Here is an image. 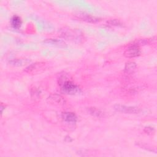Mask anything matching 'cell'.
<instances>
[{"label":"cell","mask_w":157,"mask_h":157,"mask_svg":"<svg viewBox=\"0 0 157 157\" xmlns=\"http://www.w3.org/2000/svg\"><path fill=\"white\" fill-rule=\"evenodd\" d=\"M144 131L145 132V133H146V134H147L148 135H152V134H155V129L153 127L146 126L144 129Z\"/></svg>","instance_id":"obj_15"},{"label":"cell","mask_w":157,"mask_h":157,"mask_svg":"<svg viewBox=\"0 0 157 157\" xmlns=\"http://www.w3.org/2000/svg\"><path fill=\"white\" fill-rule=\"evenodd\" d=\"M108 23H109L110 25H111V26H121V25H122L121 23L119 20H117V19L111 20H110V21H108Z\"/></svg>","instance_id":"obj_16"},{"label":"cell","mask_w":157,"mask_h":157,"mask_svg":"<svg viewBox=\"0 0 157 157\" xmlns=\"http://www.w3.org/2000/svg\"><path fill=\"white\" fill-rule=\"evenodd\" d=\"M88 112L91 115L96 117H102L104 116L103 112L96 107H89Z\"/></svg>","instance_id":"obj_11"},{"label":"cell","mask_w":157,"mask_h":157,"mask_svg":"<svg viewBox=\"0 0 157 157\" xmlns=\"http://www.w3.org/2000/svg\"><path fill=\"white\" fill-rule=\"evenodd\" d=\"M63 120L68 123H75L77 121V118L75 114L71 112H64L61 114Z\"/></svg>","instance_id":"obj_7"},{"label":"cell","mask_w":157,"mask_h":157,"mask_svg":"<svg viewBox=\"0 0 157 157\" xmlns=\"http://www.w3.org/2000/svg\"><path fill=\"white\" fill-rule=\"evenodd\" d=\"M59 84L62 91L66 94H74L79 91V88L65 77L59 78Z\"/></svg>","instance_id":"obj_2"},{"label":"cell","mask_w":157,"mask_h":157,"mask_svg":"<svg viewBox=\"0 0 157 157\" xmlns=\"http://www.w3.org/2000/svg\"><path fill=\"white\" fill-rule=\"evenodd\" d=\"M28 62L29 61L27 59H16L10 61V63L13 66H22L27 64Z\"/></svg>","instance_id":"obj_13"},{"label":"cell","mask_w":157,"mask_h":157,"mask_svg":"<svg viewBox=\"0 0 157 157\" xmlns=\"http://www.w3.org/2000/svg\"><path fill=\"white\" fill-rule=\"evenodd\" d=\"M11 24L14 28L18 29L21 25V18L18 16H17V15L13 16L11 19Z\"/></svg>","instance_id":"obj_12"},{"label":"cell","mask_w":157,"mask_h":157,"mask_svg":"<svg viewBox=\"0 0 157 157\" xmlns=\"http://www.w3.org/2000/svg\"><path fill=\"white\" fill-rule=\"evenodd\" d=\"M47 102L53 105H63L66 101L63 96L57 94H52L47 98Z\"/></svg>","instance_id":"obj_6"},{"label":"cell","mask_w":157,"mask_h":157,"mask_svg":"<svg viewBox=\"0 0 157 157\" xmlns=\"http://www.w3.org/2000/svg\"><path fill=\"white\" fill-rule=\"evenodd\" d=\"M47 67V64L45 62H37L29 65L25 71L29 74H37L44 71Z\"/></svg>","instance_id":"obj_3"},{"label":"cell","mask_w":157,"mask_h":157,"mask_svg":"<svg viewBox=\"0 0 157 157\" xmlns=\"http://www.w3.org/2000/svg\"><path fill=\"white\" fill-rule=\"evenodd\" d=\"M60 36L66 40L77 43L81 42L84 38L83 34L80 31L68 28H64L61 29L60 31Z\"/></svg>","instance_id":"obj_1"},{"label":"cell","mask_w":157,"mask_h":157,"mask_svg":"<svg viewBox=\"0 0 157 157\" xmlns=\"http://www.w3.org/2000/svg\"><path fill=\"white\" fill-rule=\"evenodd\" d=\"M137 65L133 61H128L126 63L124 68V72L126 75H131L134 73L136 70Z\"/></svg>","instance_id":"obj_9"},{"label":"cell","mask_w":157,"mask_h":157,"mask_svg":"<svg viewBox=\"0 0 157 157\" xmlns=\"http://www.w3.org/2000/svg\"><path fill=\"white\" fill-rule=\"evenodd\" d=\"M140 54V47L134 44H131L126 48L124 52V56L126 58H135L139 56Z\"/></svg>","instance_id":"obj_4"},{"label":"cell","mask_w":157,"mask_h":157,"mask_svg":"<svg viewBox=\"0 0 157 157\" xmlns=\"http://www.w3.org/2000/svg\"><path fill=\"white\" fill-rule=\"evenodd\" d=\"M93 151H91L90 150H80L77 151V154L79 156H91L93 155Z\"/></svg>","instance_id":"obj_14"},{"label":"cell","mask_w":157,"mask_h":157,"mask_svg":"<svg viewBox=\"0 0 157 157\" xmlns=\"http://www.w3.org/2000/svg\"><path fill=\"white\" fill-rule=\"evenodd\" d=\"M114 109L120 112L124 113H137L139 112L140 109L136 107L132 106H126L124 105L117 104L114 105Z\"/></svg>","instance_id":"obj_5"},{"label":"cell","mask_w":157,"mask_h":157,"mask_svg":"<svg viewBox=\"0 0 157 157\" xmlns=\"http://www.w3.org/2000/svg\"><path fill=\"white\" fill-rule=\"evenodd\" d=\"M44 42L48 45L60 48H64L66 47V44L63 40L57 39H47L45 40H44Z\"/></svg>","instance_id":"obj_8"},{"label":"cell","mask_w":157,"mask_h":157,"mask_svg":"<svg viewBox=\"0 0 157 157\" xmlns=\"http://www.w3.org/2000/svg\"><path fill=\"white\" fill-rule=\"evenodd\" d=\"M79 18L83 21H85L89 23H96L101 20L100 18L98 17H96L94 16H92L91 15L84 13L79 14Z\"/></svg>","instance_id":"obj_10"},{"label":"cell","mask_w":157,"mask_h":157,"mask_svg":"<svg viewBox=\"0 0 157 157\" xmlns=\"http://www.w3.org/2000/svg\"><path fill=\"white\" fill-rule=\"evenodd\" d=\"M5 107V106L4 107L3 106V104H1V114L3 113V109H4V108Z\"/></svg>","instance_id":"obj_17"}]
</instances>
